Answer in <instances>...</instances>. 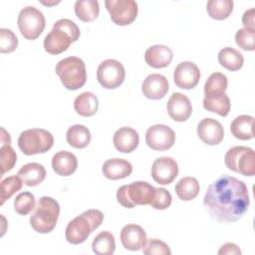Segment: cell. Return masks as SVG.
Segmentation results:
<instances>
[{"mask_svg":"<svg viewBox=\"0 0 255 255\" xmlns=\"http://www.w3.org/2000/svg\"><path fill=\"white\" fill-rule=\"evenodd\" d=\"M203 204L212 219L224 223L237 221L250 204L247 185L236 177L222 175L208 186Z\"/></svg>","mask_w":255,"mask_h":255,"instance_id":"cell-1","label":"cell"},{"mask_svg":"<svg viewBox=\"0 0 255 255\" xmlns=\"http://www.w3.org/2000/svg\"><path fill=\"white\" fill-rule=\"evenodd\" d=\"M78 25L70 19H60L44 39V49L47 53L58 55L65 52L73 42L80 37Z\"/></svg>","mask_w":255,"mask_h":255,"instance_id":"cell-2","label":"cell"},{"mask_svg":"<svg viewBox=\"0 0 255 255\" xmlns=\"http://www.w3.org/2000/svg\"><path fill=\"white\" fill-rule=\"evenodd\" d=\"M104 214L98 209H89L72 219L67 227L65 236L69 243L80 244L87 240L90 234L102 224Z\"/></svg>","mask_w":255,"mask_h":255,"instance_id":"cell-3","label":"cell"},{"mask_svg":"<svg viewBox=\"0 0 255 255\" xmlns=\"http://www.w3.org/2000/svg\"><path fill=\"white\" fill-rule=\"evenodd\" d=\"M60 205L58 201L49 196H42L30 216V225L38 233L51 232L58 221Z\"/></svg>","mask_w":255,"mask_h":255,"instance_id":"cell-4","label":"cell"},{"mask_svg":"<svg viewBox=\"0 0 255 255\" xmlns=\"http://www.w3.org/2000/svg\"><path fill=\"white\" fill-rule=\"evenodd\" d=\"M63 86L70 91L82 88L87 81L86 65L78 57H67L59 61L55 68Z\"/></svg>","mask_w":255,"mask_h":255,"instance_id":"cell-5","label":"cell"},{"mask_svg":"<svg viewBox=\"0 0 255 255\" xmlns=\"http://www.w3.org/2000/svg\"><path fill=\"white\" fill-rule=\"evenodd\" d=\"M155 195V187L146 181H134L122 185L117 191L118 202L126 208L149 204Z\"/></svg>","mask_w":255,"mask_h":255,"instance_id":"cell-6","label":"cell"},{"mask_svg":"<svg viewBox=\"0 0 255 255\" xmlns=\"http://www.w3.org/2000/svg\"><path fill=\"white\" fill-rule=\"evenodd\" d=\"M54 144L53 134L44 128H30L22 131L18 137V146L26 155L48 151Z\"/></svg>","mask_w":255,"mask_h":255,"instance_id":"cell-7","label":"cell"},{"mask_svg":"<svg viewBox=\"0 0 255 255\" xmlns=\"http://www.w3.org/2000/svg\"><path fill=\"white\" fill-rule=\"evenodd\" d=\"M224 162L229 169L242 175L255 174V153L251 147L238 145L229 148L225 153Z\"/></svg>","mask_w":255,"mask_h":255,"instance_id":"cell-8","label":"cell"},{"mask_svg":"<svg viewBox=\"0 0 255 255\" xmlns=\"http://www.w3.org/2000/svg\"><path fill=\"white\" fill-rule=\"evenodd\" d=\"M17 24L25 39L35 40L44 31L46 19L44 14L36 7L26 6L19 12Z\"/></svg>","mask_w":255,"mask_h":255,"instance_id":"cell-9","label":"cell"},{"mask_svg":"<svg viewBox=\"0 0 255 255\" xmlns=\"http://www.w3.org/2000/svg\"><path fill=\"white\" fill-rule=\"evenodd\" d=\"M126 71L123 64L115 59L103 61L97 70V79L100 85L109 90L120 87L125 81Z\"/></svg>","mask_w":255,"mask_h":255,"instance_id":"cell-10","label":"cell"},{"mask_svg":"<svg viewBox=\"0 0 255 255\" xmlns=\"http://www.w3.org/2000/svg\"><path fill=\"white\" fill-rule=\"evenodd\" d=\"M105 5L112 21L117 25H129L137 16V3L133 0H106Z\"/></svg>","mask_w":255,"mask_h":255,"instance_id":"cell-11","label":"cell"},{"mask_svg":"<svg viewBox=\"0 0 255 255\" xmlns=\"http://www.w3.org/2000/svg\"><path fill=\"white\" fill-rule=\"evenodd\" d=\"M145 142L153 150H166L175 142V132L165 125H154L145 132Z\"/></svg>","mask_w":255,"mask_h":255,"instance_id":"cell-12","label":"cell"},{"mask_svg":"<svg viewBox=\"0 0 255 255\" xmlns=\"http://www.w3.org/2000/svg\"><path fill=\"white\" fill-rule=\"evenodd\" d=\"M178 174L177 162L168 156L156 158L151 165V176L159 184L166 185L171 183Z\"/></svg>","mask_w":255,"mask_h":255,"instance_id":"cell-13","label":"cell"},{"mask_svg":"<svg viewBox=\"0 0 255 255\" xmlns=\"http://www.w3.org/2000/svg\"><path fill=\"white\" fill-rule=\"evenodd\" d=\"M200 79L199 68L193 62L184 61L177 65L173 72V80L179 89L189 90L196 87Z\"/></svg>","mask_w":255,"mask_h":255,"instance_id":"cell-14","label":"cell"},{"mask_svg":"<svg viewBox=\"0 0 255 255\" xmlns=\"http://www.w3.org/2000/svg\"><path fill=\"white\" fill-rule=\"evenodd\" d=\"M197 134L204 143L215 145L222 141L224 137V129L218 121L211 118H205L197 125Z\"/></svg>","mask_w":255,"mask_h":255,"instance_id":"cell-15","label":"cell"},{"mask_svg":"<svg viewBox=\"0 0 255 255\" xmlns=\"http://www.w3.org/2000/svg\"><path fill=\"white\" fill-rule=\"evenodd\" d=\"M168 116L175 122L181 123L188 120L192 113L189 99L181 93H173L166 105Z\"/></svg>","mask_w":255,"mask_h":255,"instance_id":"cell-16","label":"cell"},{"mask_svg":"<svg viewBox=\"0 0 255 255\" xmlns=\"http://www.w3.org/2000/svg\"><path fill=\"white\" fill-rule=\"evenodd\" d=\"M123 246L130 251H137L143 247L147 238L143 228L137 224L125 225L120 234Z\"/></svg>","mask_w":255,"mask_h":255,"instance_id":"cell-17","label":"cell"},{"mask_svg":"<svg viewBox=\"0 0 255 255\" xmlns=\"http://www.w3.org/2000/svg\"><path fill=\"white\" fill-rule=\"evenodd\" d=\"M168 81L160 74L148 75L142 82V94L150 100L162 99L168 92Z\"/></svg>","mask_w":255,"mask_h":255,"instance_id":"cell-18","label":"cell"},{"mask_svg":"<svg viewBox=\"0 0 255 255\" xmlns=\"http://www.w3.org/2000/svg\"><path fill=\"white\" fill-rule=\"evenodd\" d=\"M113 142L115 147L124 153L133 151L139 142V136L135 129L129 127L120 128L114 134Z\"/></svg>","mask_w":255,"mask_h":255,"instance_id":"cell-19","label":"cell"},{"mask_svg":"<svg viewBox=\"0 0 255 255\" xmlns=\"http://www.w3.org/2000/svg\"><path fill=\"white\" fill-rule=\"evenodd\" d=\"M173 59L171 49L165 45H153L149 47L144 53V60L146 64L155 69L167 67Z\"/></svg>","mask_w":255,"mask_h":255,"instance_id":"cell-20","label":"cell"},{"mask_svg":"<svg viewBox=\"0 0 255 255\" xmlns=\"http://www.w3.org/2000/svg\"><path fill=\"white\" fill-rule=\"evenodd\" d=\"M53 170L61 176H69L74 173L78 167L76 155L67 150L56 152L52 158Z\"/></svg>","mask_w":255,"mask_h":255,"instance_id":"cell-21","label":"cell"},{"mask_svg":"<svg viewBox=\"0 0 255 255\" xmlns=\"http://www.w3.org/2000/svg\"><path fill=\"white\" fill-rule=\"evenodd\" d=\"M102 171L107 178L118 180L129 176L132 171V165L127 159L110 158L104 162Z\"/></svg>","mask_w":255,"mask_h":255,"instance_id":"cell-22","label":"cell"},{"mask_svg":"<svg viewBox=\"0 0 255 255\" xmlns=\"http://www.w3.org/2000/svg\"><path fill=\"white\" fill-rule=\"evenodd\" d=\"M17 175L27 186H36L40 184L46 177V169L44 165L38 162H29L24 164L18 171Z\"/></svg>","mask_w":255,"mask_h":255,"instance_id":"cell-23","label":"cell"},{"mask_svg":"<svg viewBox=\"0 0 255 255\" xmlns=\"http://www.w3.org/2000/svg\"><path fill=\"white\" fill-rule=\"evenodd\" d=\"M254 118L249 115H241L236 117L231 125L230 130L234 137L242 140H248L254 137L253 132Z\"/></svg>","mask_w":255,"mask_h":255,"instance_id":"cell-24","label":"cell"},{"mask_svg":"<svg viewBox=\"0 0 255 255\" xmlns=\"http://www.w3.org/2000/svg\"><path fill=\"white\" fill-rule=\"evenodd\" d=\"M230 107V99L225 93L205 96L203 99V108L221 117H226L229 114Z\"/></svg>","mask_w":255,"mask_h":255,"instance_id":"cell-25","label":"cell"},{"mask_svg":"<svg viewBox=\"0 0 255 255\" xmlns=\"http://www.w3.org/2000/svg\"><path fill=\"white\" fill-rule=\"evenodd\" d=\"M74 109L80 116L92 117L99 109L98 98L91 92H84L75 99Z\"/></svg>","mask_w":255,"mask_h":255,"instance_id":"cell-26","label":"cell"},{"mask_svg":"<svg viewBox=\"0 0 255 255\" xmlns=\"http://www.w3.org/2000/svg\"><path fill=\"white\" fill-rule=\"evenodd\" d=\"M66 139L71 146L84 148L91 141L90 129L84 125H74L68 128Z\"/></svg>","mask_w":255,"mask_h":255,"instance_id":"cell-27","label":"cell"},{"mask_svg":"<svg viewBox=\"0 0 255 255\" xmlns=\"http://www.w3.org/2000/svg\"><path fill=\"white\" fill-rule=\"evenodd\" d=\"M219 64L229 71H238L244 64L243 55L232 47H225L218 53Z\"/></svg>","mask_w":255,"mask_h":255,"instance_id":"cell-28","label":"cell"},{"mask_svg":"<svg viewBox=\"0 0 255 255\" xmlns=\"http://www.w3.org/2000/svg\"><path fill=\"white\" fill-rule=\"evenodd\" d=\"M174 190L179 199L183 201H189L198 195L200 186L195 177L185 176L177 181Z\"/></svg>","mask_w":255,"mask_h":255,"instance_id":"cell-29","label":"cell"},{"mask_svg":"<svg viewBox=\"0 0 255 255\" xmlns=\"http://www.w3.org/2000/svg\"><path fill=\"white\" fill-rule=\"evenodd\" d=\"M75 13L80 20L92 22L99 16V2L97 0H77L75 3Z\"/></svg>","mask_w":255,"mask_h":255,"instance_id":"cell-30","label":"cell"},{"mask_svg":"<svg viewBox=\"0 0 255 255\" xmlns=\"http://www.w3.org/2000/svg\"><path fill=\"white\" fill-rule=\"evenodd\" d=\"M92 248L98 255H112L116 249L114 235L109 231H102L93 240Z\"/></svg>","mask_w":255,"mask_h":255,"instance_id":"cell-31","label":"cell"},{"mask_svg":"<svg viewBox=\"0 0 255 255\" xmlns=\"http://www.w3.org/2000/svg\"><path fill=\"white\" fill-rule=\"evenodd\" d=\"M233 6L232 0H209L206 4V10L212 19L224 20L231 14Z\"/></svg>","mask_w":255,"mask_h":255,"instance_id":"cell-32","label":"cell"},{"mask_svg":"<svg viewBox=\"0 0 255 255\" xmlns=\"http://www.w3.org/2000/svg\"><path fill=\"white\" fill-rule=\"evenodd\" d=\"M228 81L224 74L215 72L211 74L204 85V94L205 96L217 95L225 93L227 89Z\"/></svg>","mask_w":255,"mask_h":255,"instance_id":"cell-33","label":"cell"},{"mask_svg":"<svg viewBox=\"0 0 255 255\" xmlns=\"http://www.w3.org/2000/svg\"><path fill=\"white\" fill-rule=\"evenodd\" d=\"M22 180L18 175H11L4 178L1 181V195H0V205H3L4 202L9 199L14 193L22 188Z\"/></svg>","mask_w":255,"mask_h":255,"instance_id":"cell-34","label":"cell"},{"mask_svg":"<svg viewBox=\"0 0 255 255\" xmlns=\"http://www.w3.org/2000/svg\"><path fill=\"white\" fill-rule=\"evenodd\" d=\"M36 201L33 193L24 191L19 193L14 200V209L20 215H27L35 209Z\"/></svg>","mask_w":255,"mask_h":255,"instance_id":"cell-35","label":"cell"},{"mask_svg":"<svg viewBox=\"0 0 255 255\" xmlns=\"http://www.w3.org/2000/svg\"><path fill=\"white\" fill-rule=\"evenodd\" d=\"M18 46V38L15 33L6 28L0 29V52L12 53Z\"/></svg>","mask_w":255,"mask_h":255,"instance_id":"cell-36","label":"cell"},{"mask_svg":"<svg viewBox=\"0 0 255 255\" xmlns=\"http://www.w3.org/2000/svg\"><path fill=\"white\" fill-rule=\"evenodd\" d=\"M0 159H1V174L11 170L17 160V154L10 144H4L0 147Z\"/></svg>","mask_w":255,"mask_h":255,"instance_id":"cell-37","label":"cell"},{"mask_svg":"<svg viewBox=\"0 0 255 255\" xmlns=\"http://www.w3.org/2000/svg\"><path fill=\"white\" fill-rule=\"evenodd\" d=\"M254 37L255 30L241 28L235 34V42L242 50L254 51Z\"/></svg>","mask_w":255,"mask_h":255,"instance_id":"cell-38","label":"cell"},{"mask_svg":"<svg viewBox=\"0 0 255 255\" xmlns=\"http://www.w3.org/2000/svg\"><path fill=\"white\" fill-rule=\"evenodd\" d=\"M142 252L145 255H170L171 251L166 243L163 241L152 238L146 240L142 247Z\"/></svg>","mask_w":255,"mask_h":255,"instance_id":"cell-39","label":"cell"},{"mask_svg":"<svg viewBox=\"0 0 255 255\" xmlns=\"http://www.w3.org/2000/svg\"><path fill=\"white\" fill-rule=\"evenodd\" d=\"M172 201L171 194L168 190L162 187L155 188V195L152 199V201L149 203V205L154 209L163 210L170 206Z\"/></svg>","mask_w":255,"mask_h":255,"instance_id":"cell-40","label":"cell"},{"mask_svg":"<svg viewBox=\"0 0 255 255\" xmlns=\"http://www.w3.org/2000/svg\"><path fill=\"white\" fill-rule=\"evenodd\" d=\"M241 250L240 248L235 244V243H231V242H227L224 245H222L218 251L219 255H233V254H241Z\"/></svg>","mask_w":255,"mask_h":255,"instance_id":"cell-41","label":"cell"},{"mask_svg":"<svg viewBox=\"0 0 255 255\" xmlns=\"http://www.w3.org/2000/svg\"><path fill=\"white\" fill-rule=\"evenodd\" d=\"M254 8H250L246 10L242 16V23L244 25V28L255 30L254 27Z\"/></svg>","mask_w":255,"mask_h":255,"instance_id":"cell-42","label":"cell"},{"mask_svg":"<svg viewBox=\"0 0 255 255\" xmlns=\"http://www.w3.org/2000/svg\"><path fill=\"white\" fill-rule=\"evenodd\" d=\"M10 143H11L10 134L5 130V128H1V145L10 144Z\"/></svg>","mask_w":255,"mask_h":255,"instance_id":"cell-43","label":"cell"}]
</instances>
